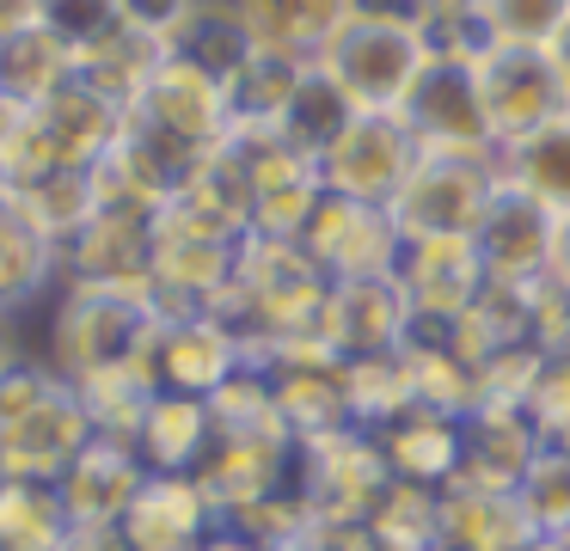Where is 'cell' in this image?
<instances>
[{"label": "cell", "instance_id": "obj_34", "mask_svg": "<svg viewBox=\"0 0 570 551\" xmlns=\"http://www.w3.org/2000/svg\"><path fill=\"white\" fill-rule=\"evenodd\" d=\"M301 73H307V61H288V56H271V49H264V56L252 61L234 86H227V98H234V129L276 135V122H283V110H288V98H295Z\"/></svg>", "mask_w": 570, "mask_h": 551}, {"label": "cell", "instance_id": "obj_3", "mask_svg": "<svg viewBox=\"0 0 570 551\" xmlns=\"http://www.w3.org/2000/svg\"><path fill=\"white\" fill-rule=\"evenodd\" d=\"M99 435L80 392L50 362H26L0 380V478L56 484Z\"/></svg>", "mask_w": 570, "mask_h": 551}, {"label": "cell", "instance_id": "obj_5", "mask_svg": "<svg viewBox=\"0 0 570 551\" xmlns=\"http://www.w3.org/2000/svg\"><path fill=\"white\" fill-rule=\"evenodd\" d=\"M497 184V154H423L393 196V220L405 239H472Z\"/></svg>", "mask_w": 570, "mask_h": 551}, {"label": "cell", "instance_id": "obj_37", "mask_svg": "<svg viewBox=\"0 0 570 551\" xmlns=\"http://www.w3.org/2000/svg\"><path fill=\"white\" fill-rule=\"evenodd\" d=\"M484 43L515 49H552L558 31L570 24V0H472Z\"/></svg>", "mask_w": 570, "mask_h": 551}, {"label": "cell", "instance_id": "obj_33", "mask_svg": "<svg viewBox=\"0 0 570 551\" xmlns=\"http://www.w3.org/2000/svg\"><path fill=\"white\" fill-rule=\"evenodd\" d=\"M368 533L381 551H442V490L393 478V490L368 514Z\"/></svg>", "mask_w": 570, "mask_h": 551}, {"label": "cell", "instance_id": "obj_13", "mask_svg": "<svg viewBox=\"0 0 570 551\" xmlns=\"http://www.w3.org/2000/svg\"><path fill=\"white\" fill-rule=\"evenodd\" d=\"M148 367L160 392H185V399L209 404L227 380H239L252 367V350L222 313H190V318H166L160 325Z\"/></svg>", "mask_w": 570, "mask_h": 551}, {"label": "cell", "instance_id": "obj_19", "mask_svg": "<svg viewBox=\"0 0 570 551\" xmlns=\"http://www.w3.org/2000/svg\"><path fill=\"white\" fill-rule=\"evenodd\" d=\"M460 435H466V460H460L454 484L479 490H521V478L546 453L540 429L521 404H479L472 416H460Z\"/></svg>", "mask_w": 570, "mask_h": 551}, {"label": "cell", "instance_id": "obj_26", "mask_svg": "<svg viewBox=\"0 0 570 551\" xmlns=\"http://www.w3.org/2000/svg\"><path fill=\"white\" fill-rule=\"evenodd\" d=\"M234 7L246 12L258 43L288 61H320L325 43L337 37V24L350 19L344 0H234Z\"/></svg>", "mask_w": 570, "mask_h": 551}, {"label": "cell", "instance_id": "obj_4", "mask_svg": "<svg viewBox=\"0 0 570 551\" xmlns=\"http://www.w3.org/2000/svg\"><path fill=\"white\" fill-rule=\"evenodd\" d=\"M430 37L417 24L393 19H344L337 37L325 43L320 68L337 80V92L362 110V117H399L411 98V86L430 68Z\"/></svg>", "mask_w": 570, "mask_h": 551}, {"label": "cell", "instance_id": "obj_38", "mask_svg": "<svg viewBox=\"0 0 570 551\" xmlns=\"http://www.w3.org/2000/svg\"><path fill=\"white\" fill-rule=\"evenodd\" d=\"M521 509L540 527V539H564L570 533V447H546L533 460V472L521 478Z\"/></svg>", "mask_w": 570, "mask_h": 551}, {"label": "cell", "instance_id": "obj_8", "mask_svg": "<svg viewBox=\"0 0 570 551\" xmlns=\"http://www.w3.org/2000/svg\"><path fill=\"white\" fill-rule=\"evenodd\" d=\"M301 252L325 269V282H381L399 269L405 233H399L393 208L350 203V196H320L313 220L301 227Z\"/></svg>", "mask_w": 570, "mask_h": 551}, {"label": "cell", "instance_id": "obj_23", "mask_svg": "<svg viewBox=\"0 0 570 551\" xmlns=\"http://www.w3.org/2000/svg\"><path fill=\"white\" fill-rule=\"evenodd\" d=\"M56 288H62L56 245L26 215L19 190L0 184V313H38Z\"/></svg>", "mask_w": 570, "mask_h": 551}, {"label": "cell", "instance_id": "obj_2", "mask_svg": "<svg viewBox=\"0 0 570 551\" xmlns=\"http://www.w3.org/2000/svg\"><path fill=\"white\" fill-rule=\"evenodd\" d=\"M325 301H332V282L301 252V239H258L252 233L239 245V269H234V288L222 301V318L246 337L252 362H258L271 343L320 331Z\"/></svg>", "mask_w": 570, "mask_h": 551}, {"label": "cell", "instance_id": "obj_17", "mask_svg": "<svg viewBox=\"0 0 570 551\" xmlns=\"http://www.w3.org/2000/svg\"><path fill=\"white\" fill-rule=\"evenodd\" d=\"M222 527L209 490L197 478H154L136 490L129 514L117 521L124 551H203V539Z\"/></svg>", "mask_w": 570, "mask_h": 551}, {"label": "cell", "instance_id": "obj_41", "mask_svg": "<svg viewBox=\"0 0 570 551\" xmlns=\"http://www.w3.org/2000/svg\"><path fill=\"white\" fill-rule=\"evenodd\" d=\"M26 362H43L38 355V313H0V380L19 374Z\"/></svg>", "mask_w": 570, "mask_h": 551}, {"label": "cell", "instance_id": "obj_24", "mask_svg": "<svg viewBox=\"0 0 570 551\" xmlns=\"http://www.w3.org/2000/svg\"><path fill=\"white\" fill-rule=\"evenodd\" d=\"M374 441H381L399 484H423V490H448L460 478V460H466L460 416H442V411H405Z\"/></svg>", "mask_w": 570, "mask_h": 551}, {"label": "cell", "instance_id": "obj_11", "mask_svg": "<svg viewBox=\"0 0 570 551\" xmlns=\"http://www.w3.org/2000/svg\"><path fill=\"white\" fill-rule=\"evenodd\" d=\"M56 269H62V282H80V288H148L154 208L111 203V196H105L99 215H92L75 239L56 245Z\"/></svg>", "mask_w": 570, "mask_h": 551}, {"label": "cell", "instance_id": "obj_44", "mask_svg": "<svg viewBox=\"0 0 570 551\" xmlns=\"http://www.w3.org/2000/svg\"><path fill=\"white\" fill-rule=\"evenodd\" d=\"M546 276L558 282V288H570V215L558 220V239H552V269Z\"/></svg>", "mask_w": 570, "mask_h": 551}, {"label": "cell", "instance_id": "obj_14", "mask_svg": "<svg viewBox=\"0 0 570 551\" xmlns=\"http://www.w3.org/2000/svg\"><path fill=\"white\" fill-rule=\"evenodd\" d=\"M393 282H399V294H405L411 318H423V325H454V318H466L472 306H479V294L491 288L472 239H405Z\"/></svg>", "mask_w": 570, "mask_h": 551}, {"label": "cell", "instance_id": "obj_7", "mask_svg": "<svg viewBox=\"0 0 570 551\" xmlns=\"http://www.w3.org/2000/svg\"><path fill=\"white\" fill-rule=\"evenodd\" d=\"M472 61H479V98H484V122H491L497 154L528 141L533 129H546L552 117L570 110V92H564V73H558L552 49L491 43Z\"/></svg>", "mask_w": 570, "mask_h": 551}, {"label": "cell", "instance_id": "obj_10", "mask_svg": "<svg viewBox=\"0 0 570 551\" xmlns=\"http://www.w3.org/2000/svg\"><path fill=\"white\" fill-rule=\"evenodd\" d=\"M399 117L417 135L423 154H497L491 122H484V98H479V61L472 56H430V68L411 86Z\"/></svg>", "mask_w": 570, "mask_h": 551}, {"label": "cell", "instance_id": "obj_18", "mask_svg": "<svg viewBox=\"0 0 570 551\" xmlns=\"http://www.w3.org/2000/svg\"><path fill=\"white\" fill-rule=\"evenodd\" d=\"M320 337L332 343L344 362H368V355H393L411 337V306L393 276L381 282H332Z\"/></svg>", "mask_w": 570, "mask_h": 551}, {"label": "cell", "instance_id": "obj_45", "mask_svg": "<svg viewBox=\"0 0 570 551\" xmlns=\"http://www.w3.org/2000/svg\"><path fill=\"white\" fill-rule=\"evenodd\" d=\"M552 61H558V73H564V92H570V24L558 31V43H552Z\"/></svg>", "mask_w": 570, "mask_h": 551}, {"label": "cell", "instance_id": "obj_36", "mask_svg": "<svg viewBox=\"0 0 570 551\" xmlns=\"http://www.w3.org/2000/svg\"><path fill=\"white\" fill-rule=\"evenodd\" d=\"M160 56H166L160 43H148V37H136V31H124L117 43H105L99 56L80 61L75 80L92 86L99 98H111L117 110H129V105L141 98V86H148V73L160 68Z\"/></svg>", "mask_w": 570, "mask_h": 551}, {"label": "cell", "instance_id": "obj_32", "mask_svg": "<svg viewBox=\"0 0 570 551\" xmlns=\"http://www.w3.org/2000/svg\"><path fill=\"white\" fill-rule=\"evenodd\" d=\"M344 392H350V423L368 429V435H381L386 423L417 411V386H411L405 350L368 355V362H344Z\"/></svg>", "mask_w": 570, "mask_h": 551}, {"label": "cell", "instance_id": "obj_22", "mask_svg": "<svg viewBox=\"0 0 570 551\" xmlns=\"http://www.w3.org/2000/svg\"><path fill=\"white\" fill-rule=\"evenodd\" d=\"M540 527L528 521L515 490L448 484L442 490V551H533Z\"/></svg>", "mask_w": 570, "mask_h": 551}, {"label": "cell", "instance_id": "obj_42", "mask_svg": "<svg viewBox=\"0 0 570 551\" xmlns=\"http://www.w3.org/2000/svg\"><path fill=\"white\" fill-rule=\"evenodd\" d=\"M203 551H271V545H264V539H252V533H246V527H234V521H222V527H215V533H209V539H203Z\"/></svg>", "mask_w": 570, "mask_h": 551}, {"label": "cell", "instance_id": "obj_35", "mask_svg": "<svg viewBox=\"0 0 570 551\" xmlns=\"http://www.w3.org/2000/svg\"><path fill=\"white\" fill-rule=\"evenodd\" d=\"M38 31H50L80 68L105 43H117L129 31V19H124V0H38Z\"/></svg>", "mask_w": 570, "mask_h": 551}, {"label": "cell", "instance_id": "obj_20", "mask_svg": "<svg viewBox=\"0 0 570 551\" xmlns=\"http://www.w3.org/2000/svg\"><path fill=\"white\" fill-rule=\"evenodd\" d=\"M148 484V465L136 460L129 441H111V435H92L87 453L56 478L62 490V509L75 527H117L136 502V490Z\"/></svg>", "mask_w": 570, "mask_h": 551}, {"label": "cell", "instance_id": "obj_15", "mask_svg": "<svg viewBox=\"0 0 570 551\" xmlns=\"http://www.w3.org/2000/svg\"><path fill=\"white\" fill-rule=\"evenodd\" d=\"M552 239H558V215H546L533 196L509 190V184H497L491 208H484L479 227H472L484 276L503 282V288H533V282H546V269H552Z\"/></svg>", "mask_w": 570, "mask_h": 551}, {"label": "cell", "instance_id": "obj_27", "mask_svg": "<svg viewBox=\"0 0 570 551\" xmlns=\"http://www.w3.org/2000/svg\"><path fill=\"white\" fill-rule=\"evenodd\" d=\"M497 171H503L509 190L533 196L546 215L564 220L570 215V110L552 117L546 129H533L528 141L503 147V154H497Z\"/></svg>", "mask_w": 570, "mask_h": 551}, {"label": "cell", "instance_id": "obj_12", "mask_svg": "<svg viewBox=\"0 0 570 551\" xmlns=\"http://www.w3.org/2000/svg\"><path fill=\"white\" fill-rule=\"evenodd\" d=\"M417 159H423V147L405 129V117H356L332 141V154L320 159V184L332 196H350V203L393 208V196L405 190Z\"/></svg>", "mask_w": 570, "mask_h": 551}, {"label": "cell", "instance_id": "obj_28", "mask_svg": "<svg viewBox=\"0 0 570 551\" xmlns=\"http://www.w3.org/2000/svg\"><path fill=\"white\" fill-rule=\"evenodd\" d=\"M173 49L185 61H197L203 73H215L222 86H234L239 73L264 56L258 31L246 24V12H239L234 0H203V7L185 19V31L173 37Z\"/></svg>", "mask_w": 570, "mask_h": 551}, {"label": "cell", "instance_id": "obj_40", "mask_svg": "<svg viewBox=\"0 0 570 551\" xmlns=\"http://www.w3.org/2000/svg\"><path fill=\"white\" fill-rule=\"evenodd\" d=\"M197 7H203V0H124V19H129V31H136V37L173 49V37L185 31V19Z\"/></svg>", "mask_w": 570, "mask_h": 551}, {"label": "cell", "instance_id": "obj_46", "mask_svg": "<svg viewBox=\"0 0 570 551\" xmlns=\"http://www.w3.org/2000/svg\"><path fill=\"white\" fill-rule=\"evenodd\" d=\"M533 551H570V533H564V539H540Z\"/></svg>", "mask_w": 570, "mask_h": 551}, {"label": "cell", "instance_id": "obj_16", "mask_svg": "<svg viewBox=\"0 0 570 551\" xmlns=\"http://www.w3.org/2000/svg\"><path fill=\"white\" fill-rule=\"evenodd\" d=\"M295 453L301 441H276V435H215L209 460H203L197 484L209 490L215 514L222 521H239L258 502L283 496L295 484Z\"/></svg>", "mask_w": 570, "mask_h": 551}, {"label": "cell", "instance_id": "obj_21", "mask_svg": "<svg viewBox=\"0 0 570 551\" xmlns=\"http://www.w3.org/2000/svg\"><path fill=\"white\" fill-rule=\"evenodd\" d=\"M136 460L148 465L154 478H197L203 460L215 447V416L203 399H185V392H154L148 411H141L136 435H129Z\"/></svg>", "mask_w": 570, "mask_h": 551}, {"label": "cell", "instance_id": "obj_6", "mask_svg": "<svg viewBox=\"0 0 570 551\" xmlns=\"http://www.w3.org/2000/svg\"><path fill=\"white\" fill-rule=\"evenodd\" d=\"M295 490L320 514V527H368L374 502L393 490V465L368 429H337V435L301 441Z\"/></svg>", "mask_w": 570, "mask_h": 551}, {"label": "cell", "instance_id": "obj_9", "mask_svg": "<svg viewBox=\"0 0 570 551\" xmlns=\"http://www.w3.org/2000/svg\"><path fill=\"white\" fill-rule=\"evenodd\" d=\"M129 117L154 122L160 135L197 147V154H222L234 141V98L215 73H203L197 61H185L178 49H166L160 68L148 73L141 98L129 105Z\"/></svg>", "mask_w": 570, "mask_h": 551}, {"label": "cell", "instance_id": "obj_31", "mask_svg": "<svg viewBox=\"0 0 570 551\" xmlns=\"http://www.w3.org/2000/svg\"><path fill=\"white\" fill-rule=\"evenodd\" d=\"M62 86H75V56H68L50 31L26 24V31L0 37V98L38 110V105H50Z\"/></svg>", "mask_w": 570, "mask_h": 551}, {"label": "cell", "instance_id": "obj_29", "mask_svg": "<svg viewBox=\"0 0 570 551\" xmlns=\"http://www.w3.org/2000/svg\"><path fill=\"white\" fill-rule=\"evenodd\" d=\"M362 110L350 105L344 92H337V80L320 68V61H307V73H301V86H295V98H288V110H283V122H276V141L283 147H295L301 159H313L320 166L325 154H332V141L356 122Z\"/></svg>", "mask_w": 570, "mask_h": 551}, {"label": "cell", "instance_id": "obj_1", "mask_svg": "<svg viewBox=\"0 0 570 551\" xmlns=\"http://www.w3.org/2000/svg\"><path fill=\"white\" fill-rule=\"evenodd\" d=\"M154 337H160V313H154L148 288H80V282H62L38 306V355L62 380L148 362Z\"/></svg>", "mask_w": 570, "mask_h": 551}, {"label": "cell", "instance_id": "obj_43", "mask_svg": "<svg viewBox=\"0 0 570 551\" xmlns=\"http://www.w3.org/2000/svg\"><path fill=\"white\" fill-rule=\"evenodd\" d=\"M26 24H38V0H0V37L26 31Z\"/></svg>", "mask_w": 570, "mask_h": 551}, {"label": "cell", "instance_id": "obj_39", "mask_svg": "<svg viewBox=\"0 0 570 551\" xmlns=\"http://www.w3.org/2000/svg\"><path fill=\"white\" fill-rule=\"evenodd\" d=\"M528 416L546 447H570V355H546L540 380L528 392Z\"/></svg>", "mask_w": 570, "mask_h": 551}, {"label": "cell", "instance_id": "obj_30", "mask_svg": "<svg viewBox=\"0 0 570 551\" xmlns=\"http://www.w3.org/2000/svg\"><path fill=\"white\" fill-rule=\"evenodd\" d=\"M75 521L62 509V490L38 478H0V551H68Z\"/></svg>", "mask_w": 570, "mask_h": 551}, {"label": "cell", "instance_id": "obj_25", "mask_svg": "<svg viewBox=\"0 0 570 551\" xmlns=\"http://www.w3.org/2000/svg\"><path fill=\"white\" fill-rule=\"evenodd\" d=\"M38 117H43V135H50L62 166H99L117 147V135H124L129 110H117L111 98H99L92 86L75 80V86H62L50 105H38Z\"/></svg>", "mask_w": 570, "mask_h": 551}]
</instances>
